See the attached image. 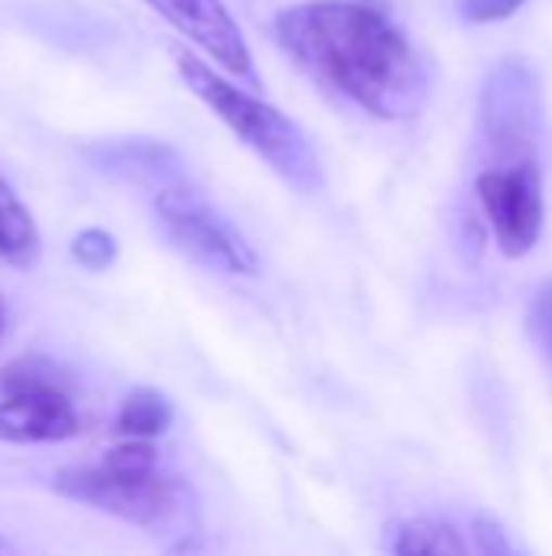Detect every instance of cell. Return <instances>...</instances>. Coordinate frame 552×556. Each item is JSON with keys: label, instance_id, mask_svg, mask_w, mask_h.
<instances>
[{"label": "cell", "instance_id": "obj_1", "mask_svg": "<svg viewBox=\"0 0 552 556\" xmlns=\"http://www.w3.org/2000/svg\"><path fill=\"white\" fill-rule=\"evenodd\" d=\"M277 42L319 85L361 111L403 121L429 91V72L407 33L361 0H306L273 20Z\"/></svg>", "mask_w": 552, "mask_h": 556}, {"label": "cell", "instance_id": "obj_2", "mask_svg": "<svg viewBox=\"0 0 552 556\" xmlns=\"http://www.w3.org/2000/svg\"><path fill=\"white\" fill-rule=\"evenodd\" d=\"M172 59L185 88L198 101H205L273 173H280L286 182H293L303 192L322 189L319 153L296 121H290L283 111H277L264 98L238 88L198 55L185 49H172Z\"/></svg>", "mask_w": 552, "mask_h": 556}, {"label": "cell", "instance_id": "obj_3", "mask_svg": "<svg viewBox=\"0 0 552 556\" xmlns=\"http://www.w3.org/2000/svg\"><path fill=\"white\" fill-rule=\"evenodd\" d=\"M52 489L150 534H189L195 528L192 489L163 466L150 472H120L104 463L72 466L55 476Z\"/></svg>", "mask_w": 552, "mask_h": 556}, {"label": "cell", "instance_id": "obj_4", "mask_svg": "<svg viewBox=\"0 0 552 556\" xmlns=\"http://www.w3.org/2000/svg\"><path fill=\"white\" fill-rule=\"evenodd\" d=\"M81 420L72 404L68 375L42 358L23 355L0 371V440L3 443H65Z\"/></svg>", "mask_w": 552, "mask_h": 556}, {"label": "cell", "instance_id": "obj_5", "mask_svg": "<svg viewBox=\"0 0 552 556\" xmlns=\"http://www.w3.org/2000/svg\"><path fill=\"white\" fill-rule=\"evenodd\" d=\"M153 212L166 238L195 264L221 274L254 277L260 261L251 241L192 186L169 179L153 192Z\"/></svg>", "mask_w": 552, "mask_h": 556}, {"label": "cell", "instance_id": "obj_6", "mask_svg": "<svg viewBox=\"0 0 552 556\" xmlns=\"http://www.w3.org/2000/svg\"><path fill=\"white\" fill-rule=\"evenodd\" d=\"M543 127L540 78L524 59H504L482 88V140L498 163L537 160Z\"/></svg>", "mask_w": 552, "mask_h": 556}, {"label": "cell", "instance_id": "obj_7", "mask_svg": "<svg viewBox=\"0 0 552 556\" xmlns=\"http://www.w3.org/2000/svg\"><path fill=\"white\" fill-rule=\"evenodd\" d=\"M485 218L508 257H524L543 235V173L537 160H514L485 169L475 182Z\"/></svg>", "mask_w": 552, "mask_h": 556}, {"label": "cell", "instance_id": "obj_8", "mask_svg": "<svg viewBox=\"0 0 552 556\" xmlns=\"http://www.w3.org/2000/svg\"><path fill=\"white\" fill-rule=\"evenodd\" d=\"M146 3L228 75L247 81L251 88H260L251 46L221 0H146Z\"/></svg>", "mask_w": 552, "mask_h": 556}, {"label": "cell", "instance_id": "obj_9", "mask_svg": "<svg viewBox=\"0 0 552 556\" xmlns=\"http://www.w3.org/2000/svg\"><path fill=\"white\" fill-rule=\"evenodd\" d=\"M85 156L107 176L127 182H169L182 179V156L159 140H111L88 147Z\"/></svg>", "mask_w": 552, "mask_h": 556}, {"label": "cell", "instance_id": "obj_10", "mask_svg": "<svg viewBox=\"0 0 552 556\" xmlns=\"http://www.w3.org/2000/svg\"><path fill=\"white\" fill-rule=\"evenodd\" d=\"M42 257V235L29 208L0 179V261L16 270H33Z\"/></svg>", "mask_w": 552, "mask_h": 556}, {"label": "cell", "instance_id": "obj_11", "mask_svg": "<svg viewBox=\"0 0 552 556\" xmlns=\"http://www.w3.org/2000/svg\"><path fill=\"white\" fill-rule=\"evenodd\" d=\"M114 424L124 440H156L172 427V404L153 388H137L120 401Z\"/></svg>", "mask_w": 552, "mask_h": 556}, {"label": "cell", "instance_id": "obj_12", "mask_svg": "<svg viewBox=\"0 0 552 556\" xmlns=\"http://www.w3.org/2000/svg\"><path fill=\"white\" fill-rule=\"evenodd\" d=\"M390 547L394 554H468V544L462 541V534L442 518H413L400 525Z\"/></svg>", "mask_w": 552, "mask_h": 556}, {"label": "cell", "instance_id": "obj_13", "mask_svg": "<svg viewBox=\"0 0 552 556\" xmlns=\"http://www.w3.org/2000/svg\"><path fill=\"white\" fill-rule=\"evenodd\" d=\"M72 257L88 270H107L117 261V238L104 228H85L72 238Z\"/></svg>", "mask_w": 552, "mask_h": 556}, {"label": "cell", "instance_id": "obj_14", "mask_svg": "<svg viewBox=\"0 0 552 556\" xmlns=\"http://www.w3.org/2000/svg\"><path fill=\"white\" fill-rule=\"evenodd\" d=\"M527 329L530 339L537 342V349L547 355V362L552 365V277L543 280L527 303Z\"/></svg>", "mask_w": 552, "mask_h": 556}, {"label": "cell", "instance_id": "obj_15", "mask_svg": "<svg viewBox=\"0 0 552 556\" xmlns=\"http://www.w3.org/2000/svg\"><path fill=\"white\" fill-rule=\"evenodd\" d=\"M527 0H459V16L468 23H498L514 16Z\"/></svg>", "mask_w": 552, "mask_h": 556}, {"label": "cell", "instance_id": "obj_16", "mask_svg": "<svg viewBox=\"0 0 552 556\" xmlns=\"http://www.w3.org/2000/svg\"><path fill=\"white\" fill-rule=\"evenodd\" d=\"M472 534H475V547L485 551V554H511L514 551L508 531L491 515H475L472 518Z\"/></svg>", "mask_w": 552, "mask_h": 556}, {"label": "cell", "instance_id": "obj_17", "mask_svg": "<svg viewBox=\"0 0 552 556\" xmlns=\"http://www.w3.org/2000/svg\"><path fill=\"white\" fill-rule=\"evenodd\" d=\"M3 326H7V306H3V300H0V336H3Z\"/></svg>", "mask_w": 552, "mask_h": 556}, {"label": "cell", "instance_id": "obj_18", "mask_svg": "<svg viewBox=\"0 0 552 556\" xmlns=\"http://www.w3.org/2000/svg\"><path fill=\"white\" fill-rule=\"evenodd\" d=\"M10 551H13V544L7 538H0V554H10Z\"/></svg>", "mask_w": 552, "mask_h": 556}]
</instances>
